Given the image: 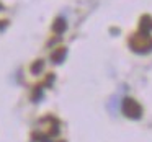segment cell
Masks as SVG:
<instances>
[{
  "label": "cell",
  "mask_w": 152,
  "mask_h": 142,
  "mask_svg": "<svg viewBox=\"0 0 152 142\" xmlns=\"http://www.w3.org/2000/svg\"><path fill=\"white\" fill-rule=\"evenodd\" d=\"M123 113L131 119H139L142 114V108L137 105V101H134L131 98H126L123 101Z\"/></svg>",
  "instance_id": "cell-1"
},
{
  "label": "cell",
  "mask_w": 152,
  "mask_h": 142,
  "mask_svg": "<svg viewBox=\"0 0 152 142\" xmlns=\"http://www.w3.org/2000/svg\"><path fill=\"white\" fill-rule=\"evenodd\" d=\"M131 47L137 52H147V51L152 49V39L145 34H141V36L132 38L131 41Z\"/></svg>",
  "instance_id": "cell-2"
}]
</instances>
